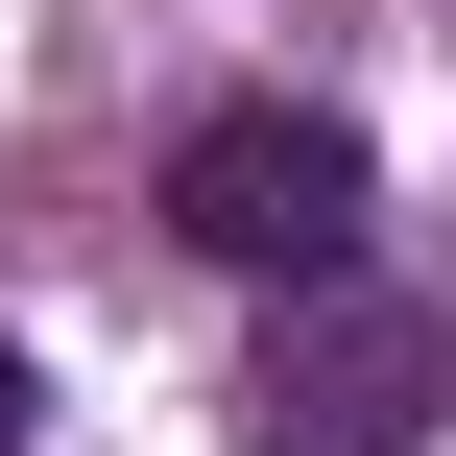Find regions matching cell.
Returning a JSON list of instances; mask_svg holds the SVG:
<instances>
[{
  "label": "cell",
  "mask_w": 456,
  "mask_h": 456,
  "mask_svg": "<svg viewBox=\"0 0 456 456\" xmlns=\"http://www.w3.org/2000/svg\"><path fill=\"white\" fill-rule=\"evenodd\" d=\"M361 120L337 96H192L168 120V240L192 265H240V289H313V265H361Z\"/></svg>",
  "instance_id": "2"
},
{
  "label": "cell",
  "mask_w": 456,
  "mask_h": 456,
  "mask_svg": "<svg viewBox=\"0 0 456 456\" xmlns=\"http://www.w3.org/2000/svg\"><path fill=\"white\" fill-rule=\"evenodd\" d=\"M433 409H456V313L433 289H385V265L265 289V337H240V433L265 456H433Z\"/></svg>",
  "instance_id": "1"
},
{
  "label": "cell",
  "mask_w": 456,
  "mask_h": 456,
  "mask_svg": "<svg viewBox=\"0 0 456 456\" xmlns=\"http://www.w3.org/2000/svg\"><path fill=\"white\" fill-rule=\"evenodd\" d=\"M0 456H24V337H0Z\"/></svg>",
  "instance_id": "3"
}]
</instances>
